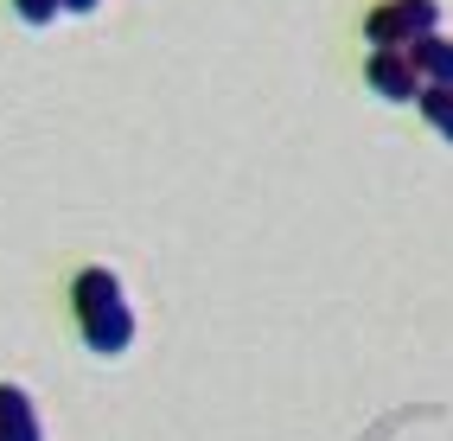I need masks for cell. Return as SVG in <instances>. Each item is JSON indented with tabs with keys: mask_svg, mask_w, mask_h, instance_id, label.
Wrapping results in <instances>:
<instances>
[{
	"mask_svg": "<svg viewBox=\"0 0 453 441\" xmlns=\"http://www.w3.org/2000/svg\"><path fill=\"white\" fill-rule=\"evenodd\" d=\"M409 58H415L421 83H447V90H453V39L447 33H428L421 45H409Z\"/></svg>",
	"mask_w": 453,
	"mask_h": 441,
	"instance_id": "5b68a950",
	"label": "cell"
},
{
	"mask_svg": "<svg viewBox=\"0 0 453 441\" xmlns=\"http://www.w3.org/2000/svg\"><path fill=\"white\" fill-rule=\"evenodd\" d=\"M365 77H371V90H377L383 103H421V90H428L409 51H371Z\"/></svg>",
	"mask_w": 453,
	"mask_h": 441,
	"instance_id": "3957f363",
	"label": "cell"
},
{
	"mask_svg": "<svg viewBox=\"0 0 453 441\" xmlns=\"http://www.w3.org/2000/svg\"><path fill=\"white\" fill-rule=\"evenodd\" d=\"M71 307H77V333H83L89 352L115 359V352L134 345V313H128V301H122L115 269H103V262L77 269V275H71Z\"/></svg>",
	"mask_w": 453,
	"mask_h": 441,
	"instance_id": "6da1fadb",
	"label": "cell"
},
{
	"mask_svg": "<svg viewBox=\"0 0 453 441\" xmlns=\"http://www.w3.org/2000/svg\"><path fill=\"white\" fill-rule=\"evenodd\" d=\"M0 441H45L39 429V409L19 384H0Z\"/></svg>",
	"mask_w": 453,
	"mask_h": 441,
	"instance_id": "277c9868",
	"label": "cell"
},
{
	"mask_svg": "<svg viewBox=\"0 0 453 441\" xmlns=\"http://www.w3.org/2000/svg\"><path fill=\"white\" fill-rule=\"evenodd\" d=\"M103 0H65V13H96Z\"/></svg>",
	"mask_w": 453,
	"mask_h": 441,
	"instance_id": "ba28073f",
	"label": "cell"
},
{
	"mask_svg": "<svg viewBox=\"0 0 453 441\" xmlns=\"http://www.w3.org/2000/svg\"><path fill=\"white\" fill-rule=\"evenodd\" d=\"M415 109L428 115V128H434V135H447V141H453V90H447V83H428Z\"/></svg>",
	"mask_w": 453,
	"mask_h": 441,
	"instance_id": "8992f818",
	"label": "cell"
},
{
	"mask_svg": "<svg viewBox=\"0 0 453 441\" xmlns=\"http://www.w3.org/2000/svg\"><path fill=\"white\" fill-rule=\"evenodd\" d=\"M13 13H19L26 26H51L58 13H65V0H13Z\"/></svg>",
	"mask_w": 453,
	"mask_h": 441,
	"instance_id": "52a82bcc",
	"label": "cell"
},
{
	"mask_svg": "<svg viewBox=\"0 0 453 441\" xmlns=\"http://www.w3.org/2000/svg\"><path fill=\"white\" fill-rule=\"evenodd\" d=\"M428 33H441V0H383L365 19V39L377 51H409Z\"/></svg>",
	"mask_w": 453,
	"mask_h": 441,
	"instance_id": "7a4b0ae2",
	"label": "cell"
}]
</instances>
